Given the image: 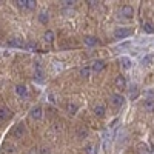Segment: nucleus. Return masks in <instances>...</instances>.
Listing matches in <instances>:
<instances>
[{
	"instance_id": "obj_3",
	"label": "nucleus",
	"mask_w": 154,
	"mask_h": 154,
	"mask_svg": "<svg viewBox=\"0 0 154 154\" xmlns=\"http://www.w3.org/2000/svg\"><path fill=\"white\" fill-rule=\"evenodd\" d=\"M111 103H112L114 108H122L125 105V97L122 94H114L111 97Z\"/></svg>"
},
{
	"instance_id": "obj_18",
	"label": "nucleus",
	"mask_w": 154,
	"mask_h": 154,
	"mask_svg": "<svg viewBox=\"0 0 154 154\" xmlns=\"http://www.w3.org/2000/svg\"><path fill=\"white\" fill-rule=\"evenodd\" d=\"M142 28H143L145 32H148V34H154V25H152L151 22H143Z\"/></svg>"
},
{
	"instance_id": "obj_9",
	"label": "nucleus",
	"mask_w": 154,
	"mask_h": 154,
	"mask_svg": "<svg viewBox=\"0 0 154 154\" xmlns=\"http://www.w3.org/2000/svg\"><path fill=\"white\" fill-rule=\"evenodd\" d=\"M83 43L88 46H97L99 45V38L94 35H85L83 37Z\"/></svg>"
},
{
	"instance_id": "obj_6",
	"label": "nucleus",
	"mask_w": 154,
	"mask_h": 154,
	"mask_svg": "<svg viewBox=\"0 0 154 154\" xmlns=\"http://www.w3.org/2000/svg\"><path fill=\"white\" fill-rule=\"evenodd\" d=\"M34 77H35V80L37 82H43V69H42V65L40 63H35V66H34Z\"/></svg>"
},
{
	"instance_id": "obj_16",
	"label": "nucleus",
	"mask_w": 154,
	"mask_h": 154,
	"mask_svg": "<svg viewBox=\"0 0 154 154\" xmlns=\"http://www.w3.org/2000/svg\"><path fill=\"white\" fill-rule=\"evenodd\" d=\"M152 62H154V56H152V54H146L142 60H140V63H142L143 66H149V65H152Z\"/></svg>"
},
{
	"instance_id": "obj_10",
	"label": "nucleus",
	"mask_w": 154,
	"mask_h": 154,
	"mask_svg": "<svg viewBox=\"0 0 154 154\" xmlns=\"http://www.w3.org/2000/svg\"><path fill=\"white\" fill-rule=\"evenodd\" d=\"M106 68V63L103 62V60H96L94 63H93V66H91V69L94 71V72H100V71H103Z\"/></svg>"
},
{
	"instance_id": "obj_11",
	"label": "nucleus",
	"mask_w": 154,
	"mask_h": 154,
	"mask_svg": "<svg viewBox=\"0 0 154 154\" xmlns=\"http://www.w3.org/2000/svg\"><path fill=\"white\" fill-rule=\"evenodd\" d=\"M119 65H120L123 69H130V68L133 66V62H131L130 57H120V59H119Z\"/></svg>"
},
{
	"instance_id": "obj_21",
	"label": "nucleus",
	"mask_w": 154,
	"mask_h": 154,
	"mask_svg": "<svg viewBox=\"0 0 154 154\" xmlns=\"http://www.w3.org/2000/svg\"><path fill=\"white\" fill-rule=\"evenodd\" d=\"M38 22H40L42 25H46L49 22V17H48V12H40L38 14Z\"/></svg>"
},
{
	"instance_id": "obj_5",
	"label": "nucleus",
	"mask_w": 154,
	"mask_h": 154,
	"mask_svg": "<svg viewBox=\"0 0 154 154\" xmlns=\"http://www.w3.org/2000/svg\"><path fill=\"white\" fill-rule=\"evenodd\" d=\"M120 14H122L125 19H133L134 9H133V6H130V5H123V6L120 8Z\"/></svg>"
},
{
	"instance_id": "obj_17",
	"label": "nucleus",
	"mask_w": 154,
	"mask_h": 154,
	"mask_svg": "<svg viewBox=\"0 0 154 154\" xmlns=\"http://www.w3.org/2000/svg\"><path fill=\"white\" fill-rule=\"evenodd\" d=\"M143 108L145 111H154V99H145Z\"/></svg>"
},
{
	"instance_id": "obj_25",
	"label": "nucleus",
	"mask_w": 154,
	"mask_h": 154,
	"mask_svg": "<svg viewBox=\"0 0 154 154\" xmlns=\"http://www.w3.org/2000/svg\"><path fill=\"white\" fill-rule=\"evenodd\" d=\"M89 71H91V69H89L88 66L82 68V69H80V77H89Z\"/></svg>"
},
{
	"instance_id": "obj_14",
	"label": "nucleus",
	"mask_w": 154,
	"mask_h": 154,
	"mask_svg": "<svg viewBox=\"0 0 154 154\" xmlns=\"http://www.w3.org/2000/svg\"><path fill=\"white\" fill-rule=\"evenodd\" d=\"M93 112L96 114V116H99V117H102V116H105V106L103 105H94L93 106Z\"/></svg>"
},
{
	"instance_id": "obj_4",
	"label": "nucleus",
	"mask_w": 154,
	"mask_h": 154,
	"mask_svg": "<svg viewBox=\"0 0 154 154\" xmlns=\"http://www.w3.org/2000/svg\"><path fill=\"white\" fill-rule=\"evenodd\" d=\"M11 134L14 136L16 139H22V136L25 134V125H23V123H17L14 128H12Z\"/></svg>"
},
{
	"instance_id": "obj_12",
	"label": "nucleus",
	"mask_w": 154,
	"mask_h": 154,
	"mask_svg": "<svg viewBox=\"0 0 154 154\" xmlns=\"http://www.w3.org/2000/svg\"><path fill=\"white\" fill-rule=\"evenodd\" d=\"M16 93H17V96H20V97H28V88L25 86V85H16Z\"/></svg>"
},
{
	"instance_id": "obj_13",
	"label": "nucleus",
	"mask_w": 154,
	"mask_h": 154,
	"mask_svg": "<svg viewBox=\"0 0 154 154\" xmlns=\"http://www.w3.org/2000/svg\"><path fill=\"white\" fill-rule=\"evenodd\" d=\"M116 86H117L119 89H125L126 88V79H125V77L123 75H117V77H116Z\"/></svg>"
},
{
	"instance_id": "obj_1",
	"label": "nucleus",
	"mask_w": 154,
	"mask_h": 154,
	"mask_svg": "<svg viewBox=\"0 0 154 154\" xmlns=\"http://www.w3.org/2000/svg\"><path fill=\"white\" fill-rule=\"evenodd\" d=\"M133 34V29L131 28H117L114 31V37L117 38V40H123V38L130 37Z\"/></svg>"
},
{
	"instance_id": "obj_28",
	"label": "nucleus",
	"mask_w": 154,
	"mask_h": 154,
	"mask_svg": "<svg viewBox=\"0 0 154 154\" xmlns=\"http://www.w3.org/2000/svg\"><path fill=\"white\" fill-rule=\"evenodd\" d=\"M63 3H65V6H72L74 2H63Z\"/></svg>"
},
{
	"instance_id": "obj_23",
	"label": "nucleus",
	"mask_w": 154,
	"mask_h": 154,
	"mask_svg": "<svg viewBox=\"0 0 154 154\" xmlns=\"http://www.w3.org/2000/svg\"><path fill=\"white\" fill-rule=\"evenodd\" d=\"M137 149H139V154H149V148L145 143H139Z\"/></svg>"
},
{
	"instance_id": "obj_22",
	"label": "nucleus",
	"mask_w": 154,
	"mask_h": 154,
	"mask_svg": "<svg viewBox=\"0 0 154 154\" xmlns=\"http://www.w3.org/2000/svg\"><path fill=\"white\" fill-rule=\"evenodd\" d=\"M66 111H68V114H75L77 112V105L72 103V102H69V103L66 105Z\"/></svg>"
},
{
	"instance_id": "obj_19",
	"label": "nucleus",
	"mask_w": 154,
	"mask_h": 154,
	"mask_svg": "<svg viewBox=\"0 0 154 154\" xmlns=\"http://www.w3.org/2000/svg\"><path fill=\"white\" fill-rule=\"evenodd\" d=\"M9 46H14V48H22L23 46V40L22 38H11V40L8 42Z\"/></svg>"
},
{
	"instance_id": "obj_8",
	"label": "nucleus",
	"mask_w": 154,
	"mask_h": 154,
	"mask_svg": "<svg viewBox=\"0 0 154 154\" xmlns=\"http://www.w3.org/2000/svg\"><path fill=\"white\" fill-rule=\"evenodd\" d=\"M11 117H12V112H11L8 108H5V106L0 108V122H6V120H9Z\"/></svg>"
},
{
	"instance_id": "obj_20",
	"label": "nucleus",
	"mask_w": 154,
	"mask_h": 154,
	"mask_svg": "<svg viewBox=\"0 0 154 154\" xmlns=\"http://www.w3.org/2000/svg\"><path fill=\"white\" fill-rule=\"evenodd\" d=\"M88 136V130L85 126H79L77 128V137L79 139H83V137H86Z\"/></svg>"
},
{
	"instance_id": "obj_24",
	"label": "nucleus",
	"mask_w": 154,
	"mask_h": 154,
	"mask_svg": "<svg viewBox=\"0 0 154 154\" xmlns=\"http://www.w3.org/2000/svg\"><path fill=\"white\" fill-rule=\"evenodd\" d=\"M137 96H139V89H137L136 85H133V86L130 88V97H131V99H136Z\"/></svg>"
},
{
	"instance_id": "obj_27",
	"label": "nucleus",
	"mask_w": 154,
	"mask_h": 154,
	"mask_svg": "<svg viewBox=\"0 0 154 154\" xmlns=\"http://www.w3.org/2000/svg\"><path fill=\"white\" fill-rule=\"evenodd\" d=\"M146 96H148V99H154V91H152V89H148Z\"/></svg>"
},
{
	"instance_id": "obj_15",
	"label": "nucleus",
	"mask_w": 154,
	"mask_h": 154,
	"mask_svg": "<svg viewBox=\"0 0 154 154\" xmlns=\"http://www.w3.org/2000/svg\"><path fill=\"white\" fill-rule=\"evenodd\" d=\"M43 38H45V42H48V43H53V42L56 40V35H54V32L51 31V29H48V31H45Z\"/></svg>"
},
{
	"instance_id": "obj_2",
	"label": "nucleus",
	"mask_w": 154,
	"mask_h": 154,
	"mask_svg": "<svg viewBox=\"0 0 154 154\" xmlns=\"http://www.w3.org/2000/svg\"><path fill=\"white\" fill-rule=\"evenodd\" d=\"M16 3H17L19 8H22L25 11H34V8H35V2H34V0H17Z\"/></svg>"
},
{
	"instance_id": "obj_26",
	"label": "nucleus",
	"mask_w": 154,
	"mask_h": 154,
	"mask_svg": "<svg viewBox=\"0 0 154 154\" xmlns=\"http://www.w3.org/2000/svg\"><path fill=\"white\" fill-rule=\"evenodd\" d=\"M85 152L86 154H93V145H86L85 146Z\"/></svg>"
},
{
	"instance_id": "obj_7",
	"label": "nucleus",
	"mask_w": 154,
	"mask_h": 154,
	"mask_svg": "<svg viewBox=\"0 0 154 154\" xmlns=\"http://www.w3.org/2000/svg\"><path fill=\"white\" fill-rule=\"evenodd\" d=\"M29 116H31V119H34V120L42 119V116H43V109H42V106H34V108L29 111Z\"/></svg>"
}]
</instances>
